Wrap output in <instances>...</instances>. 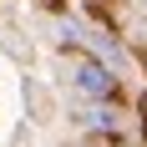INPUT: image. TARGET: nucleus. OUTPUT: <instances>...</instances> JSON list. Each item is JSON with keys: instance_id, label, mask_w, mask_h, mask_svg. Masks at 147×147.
<instances>
[{"instance_id": "f257e3e1", "label": "nucleus", "mask_w": 147, "mask_h": 147, "mask_svg": "<svg viewBox=\"0 0 147 147\" xmlns=\"http://www.w3.org/2000/svg\"><path fill=\"white\" fill-rule=\"evenodd\" d=\"M76 86L86 91V96H96V102H112V96H117V76L107 71L102 61L81 56V61H76Z\"/></svg>"}]
</instances>
